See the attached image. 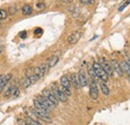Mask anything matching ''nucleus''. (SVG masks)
<instances>
[{"label": "nucleus", "instance_id": "25", "mask_svg": "<svg viewBox=\"0 0 130 125\" xmlns=\"http://www.w3.org/2000/svg\"><path fill=\"white\" fill-rule=\"evenodd\" d=\"M18 125H30L26 119H18Z\"/></svg>", "mask_w": 130, "mask_h": 125}, {"label": "nucleus", "instance_id": "21", "mask_svg": "<svg viewBox=\"0 0 130 125\" xmlns=\"http://www.w3.org/2000/svg\"><path fill=\"white\" fill-rule=\"evenodd\" d=\"M26 120L29 122V124H30V125H42L40 122H39V121H38V119H35V118L29 117V116H27Z\"/></svg>", "mask_w": 130, "mask_h": 125}, {"label": "nucleus", "instance_id": "14", "mask_svg": "<svg viewBox=\"0 0 130 125\" xmlns=\"http://www.w3.org/2000/svg\"><path fill=\"white\" fill-rule=\"evenodd\" d=\"M33 104H34V107H35L36 109L40 110V111H43V112H46V113H50V110H49L46 106H44L41 102H39L36 98H34V100H33Z\"/></svg>", "mask_w": 130, "mask_h": 125}, {"label": "nucleus", "instance_id": "31", "mask_svg": "<svg viewBox=\"0 0 130 125\" xmlns=\"http://www.w3.org/2000/svg\"><path fill=\"white\" fill-rule=\"evenodd\" d=\"M126 62H127V63H128V64L130 65V57L128 58V59H127V60H126Z\"/></svg>", "mask_w": 130, "mask_h": 125}, {"label": "nucleus", "instance_id": "12", "mask_svg": "<svg viewBox=\"0 0 130 125\" xmlns=\"http://www.w3.org/2000/svg\"><path fill=\"white\" fill-rule=\"evenodd\" d=\"M12 75L11 74H7V75H0V93L2 92V90L4 89V87L8 84L9 80L11 79Z\"/></svg>", "mask_w": 130, "mask_h": 125}, {"label": "nucleus", "instance_id": "13", "mask_svg": "<svg viewBox=\"0 0 130 125\" xmlns=\"http://www.w3.org/2000/svg\"><path fill=\"white\" fill-rule=\"evenodd\" d=\"M111 66H112V68H113V71H115L119 76H122L123 75V71H122V68H121V65L118 63L117 60H111Z\"/></svg>", "mask_w": 130, "mask_h": 125}, {"label": "nucleus", "instance_id": "22", "mask_svg": "<svg viewBox=\"0 0 130 125\" xmlns=\"http://www.w3.org/2000/svg\"><path fill=\"white\" fill-rule=\"evenodd\" d=\"M8 16V12L4 9H0V20H4L6 19Z\"/></svg>", "mask_w": 130, "mask_h": 125}, {"label": "nucleus", "instance_id": "8", "mask_svg": "<svg viewBox=\"0 0 130 125\" xmlns=\"http://www.w3.org/2000/svg\"><path fill=\"white\" fill-rule=\"evenodd\" d=\"M81 35H82V32L81 31H75L73 32L72 34H70L67 38V42L69 44H75L79 41V39L81 38Z\"/></svg>", "mask_w": 130, "mask_h": 125}, {"label": "nucleus", "instance_id": "20", "mask_svg": "<svg viewBox=\"0 0 130 125\" xmlns=\"http://www.w3.org/2000/svg\"><path fill=\"white\" fill-rule=\"evenodd\" d=\"M19 92H20V90H19L18 86L14 85V87H13V89H12V92H11L10 97H11V98H16V97L19 96Z\"/></svg>", "mask_w": 130, "mask_h": 125}, {"label": "nucleus", "instance_id": "10", "mask_svg": "<svg viewBox=\"0 0 130 125\" xmlns=\"http://www.w3.org/2000/svg\"><path fill=\"white\" fill-rule=\"evenodd\" d=\"M78 79H79V84L80 87H85L88 85V79L86 76V73L83 69H80L78 72Z\"/></svg>", "mask_w": 130, "mask_h": 125}, {"label": "nucleus", "instance_id": "9", "mask_svg": "<svg viewBox=\"0 0 130 125\" xmlns=\"http://www.w3.org/2000/svg\"><path fill=\"white\" fill-rule=\"evenodd\" d=\"M59 57H60V52H56V53H54L51 57H49L48 59L46 60V63H47V65H48V68H52V67H54L58 61H59Z\"/></svg>", "mask_w": 130, "mask_h": 125}, {"label": "nucleus", "instance_id": "1", "mask_svg": "<svg viewBox=\"0 0 130 125\" xmlns=\"http://www.w3.org/2000/svg\"><path fill=\"white\" fill-rule=\"evenodd\" d=\"M92 68L95 72V75H96V78H99L101 81H104V82H107L108 79H109V75L107 74V72L102 68V66L100 65V63L97 61H94L92 64Z\"/></svg>", "mask_w": 130, "mask_h": 125}, {"label": "nucleus", "instance_id": "11", "mask_svg": "<svg viewBox=\"0 0 130 125\" xmlns=\"http://www.w3.org/2000/svg\"><path fill=\"white\" fill-rule=\"evenodd\" d=\"M36 99H37L39 102H41L44 106H46L49 110H51L53 107H55V106H54V105L49 101L48 99H47L44 95H42V94H41V95H37V96H36Z\"/></svg>", "mask_w": 130, "mask_h": 125}, {"label": "nucleus", "instance_id": "7", "mask_svg": "<svg viewBox=\"0 0 130 125\" xmlns=\"http://www.w3.org/2000/svg\"><path fill=\"white\" fill-rule=\"evenodd\" d=\"M100 65L102 66V68L107 72V74L108 75H112L113 74V68H112V66H111V63L109 62L107 59H105L104 57H101L100 58Z\"/></svg>", "mask_w": 130, "mask_h": 125}, {"label": "nucleus", "instance_id": "29", "mask_svg": "<svg viewBox=\"0 0 130 125\" xmlns=\"http://www.w3.org/2000/svg\"><path fill=\"white\" fill-rule=\"evenodd\" d=\"M42 33V29L41 28H36L35 30H34V34L35 35H40Z\"/></svg>", "mask_w": 130, "mask_h": 125}, {"label": "nucleus", "instance_id": "32", "mask_svg": "<svg viewBox=\"0 0 130 125\" xmlns=\"http://www.w3.org/2000/svg\"><path fill=\"white\" fill-rule=\"evenodd\" d=\"M3 50V48H2V46H0V53H1V51Z\"/></svg>", "mask_w": 130, "mask_h": 125}, {"label": "nucleus", "instance_id": "27", "mask_svg": "<svg viewBox=\"0 0 130 125\" xmlns=\"http://www.w3.org/2000/svg\"><path fill=\"white\" fill-rule=\"evenodd\" d=\"M16 11H17V9L14 5H12V6L9 7V13H10V14H15Z\"/></svg>", "mask_w": 130, "mask_h": 125}, {"label": "nucleus", "instance_id": "15", "mask_svg": "<svg viewBox=\"0 0 130 125\" xmlns=\"http://www.w3.org/2000/svg\"><path fill=\"white\" fill-rule=\"evenodd\" d=\"M70 82H71V85H73L76 89H78V88L80 87L79 79H78V74L72 73V74H71V77H70Z\"/></svg>", "mask_w": 130, "mask_h": 125}, {"label": "nucleus", "instance_id": "3", "mask_svg": "<svg viewBox=\"0 0 130 125\" xmlns=\"http://www.w3.org/2000/svg\"><path fill=\"white\" fill-rule=\"evenodd\" d=\"M60 85H61V88H62L63 92L67 96H71V94H72V91H71V82H70L69 78L66 75H63L60 78Z\"/></svg>", "mask_w": 130, "mask_h": 125}, {"label": "nucleus", "instance_id": "34", "mask_svg": "<svg viewBox=\"0 0 130 125\" xmlns=\"http://www.w3.org/2000/svg\"><path fill=\"white\" fill-rule=\"evenodd\" d=\"M0 25H1V22H0Z\"/></svg>", "mask_w": 130, "mask_h": 125}, {"label": "nucleus", "instance_id": "28", "mask_svg": "<svg viewBox=\"0 0 130 125\" xmlns=\"http://www.w3.org/2000/svg\"><path fill=\"white\" fill-rule=\"evenodd\" d=\"M19 37L20 38H22V39H25L26 37H27V32L26 31H22L19 33Z\"/></svg>", "mask_w": 130, "mask_h": 125}, {"label": "nucleus", "instance_id": "33", "mask_svg": "<svg viewBox=\"0 0 130 125\" xmlns=\"http://www.w3.org/2000/svg\"><path fill=\"white\" fill-rule=\"evenodd\" d=\"M128 81H129V83H130V76L128 77Z\"/></svg>", "mask_w": 130, "mask_h": 125}, {"label": "nucleus", "instance_id": "6", "mask_svg": "<svg viewBox=\"0 0 130 125\" xmlns=\"http://www.w3.org/2000/svg\"><path fill=\"white\" fill-rule=\"evenodd\" d=\"M42 95H44L47 99H48L49 101L56 107L58 104H59V101H58V99L55 97V95L53 94V92L51 91V89H47V88H45V89H43V91H42Z\"/></svg>", "mask_w": 130, "mask_h": 125}, {"label": "nucleus", "instance_id": "19", "mask_svg": "<svg viewBox=\"0 0 130 125\" xmlns=\"http://www.w3.org/2000/svg\"><path fill=\"white\" fill-rule=\"evenodd\" d=\"M22 13H23L24 15H29V14H31V13H32V7H31L30 5H28V4L23 5V6H22Z\"/></svg>", "mask_w": 130, "mask_h": 125}, {"label": "nucleus", "instance_id": "16", "mask_svg": "<svg viewBox=\"0 0 130 125\" xmlns=\"http://www.w3.org/2000/svg\"><path fill=\"white\" fill-rule=\"evenodd\" d=\"M100 90H101V92L103 95H105V96H108L109 93H110V90H109V88H108V86L106 85V83L104 82V81H100Z\"/></svg>", "mask_w": 130, "mask_h": 125}, {"label": "nucleus", "instance_id": "23", "mask_svg": "<svg viewBox=\"0 0 130 125\" xmlns=\"http://www.w3.org/2000/svg\"><path fill=\"white\" fill-rule=\"evenodd\" d=\"M35 8H36L37 10H43V9L45 8V3H43V2H38V3H36Z\"/></svg>", "mask_w": 130, "mask_h": 125}, {"label": "nucleus", "instance_id": "4", "mask_svg": "<svg viewBox=\"0 0 130 125\" xmlns=\"http://www.w3.org/2000/svg\"><path fill=\"white\" fill-rule=\"evenodd\" d=\"M30 110L32 111V113L35 115V117H36L37 119H41V120H43V121H45V122H52V119H51L49 113L40 111V110L36 109L35 107Z\"/></svg>", "mask_w": 130, "mask_h": 125}, {"label": "nucleus", "instance_id": "24", "mask_svg": "<svg viewBox=\"0 0 130 125\" xmlns=\"http://www.w3.org/2000/svg\"><path fill=\"white\" fill-rule=\"evenodd\" d=\"M129 4H130V0H127V1H125V2H124V3H123V4H122V5H121V6L118 8V11H119V12L123 11V9H124V8H125L127 5H129Z\"/></svg>", "mask_w": 130, "mask_h": 125}, {"label": "nucleus", "instance_id": "30", "mask_svg": "<svg viewBox=\"0 0 130 125\" xmlns=\"http://www.w3.org/2000/svg\"><path fill=\"white\" fill-rule=\"evenodd\" d=\"M63 1V3H65V4H69L70 2H72L73 0H62Z\"/></svg>", "mask_w": 130, "mask_h": 125}, {"label": "nucleus", "instance_id": "26", "mask_svg": "<svg viewBox=\"0 0 130 125\" xmlns=\"http://www.w3.org/2000/svg\"><path fill=\"white\" fill-rule=\"evenodd\" d=\"M83 5H91L92 3H94V0H80Z\"/></svg>", "mask_w": 130, "mask_h": 125}, {"label": "nucleus", "instance_id": "18", "mask_svg": "<svg viewBox=\"0 0 130 125\" xmlns=\"http://www.w3.org/2000/svg\"><path fill=\"white\" fill-rule=\"evenodd\" d=\"M21 84L23 85V87L24 88H28V87H30L31 85H32V81H31V79L29 78V77H27V76H25L24 78L21 80Z\"/></svg>", "mask_w": 130, "mask_h": 125}, {"label": "nucleus", "instance_id": "5", "mask_svg": "<svg viewBox=\"0 0 130 125\" xmlns=\"http://www.w3.org/2000/svg\"><path fill=\"white\" fill-rule=\"evenodd\" d=\"M89 95L91 97V99L96 100L98 98V88L97 84L95 82V80L90 77V81H89Z\"/></svg>", "mask_w": 130, "mask_h": 125}, {"label": "nucleus", "instance_id": "17", "mask_svg": "<svg viewBox=\"0 0 130 125\" xmlns=\"http://www.w3.org/2000/svg\"><path fill=\"white\" fill-rule=\"evenodd\" d=\"M120 65H121V68H122L123 73H126L128 76H130V65L126 62V60L125 61H122V62L120 63Z\"/></svg>", "mask_w": 130, "mask_h": 125}, {"label": "nucleus", "instance_id": "2", "mask_svg": "<svg viewBox=\"0 0 130 125\" xmlns=\"http://www.w3.org/2000/svg\"><path fill=\"white\" fill-rule=\"evenodd\" d=\"M51 91L55 95V97L58 99V101H61V102H66V101H67L68 96H67V95L63 92V90H62L61 88H59L57 85L52 84V86H51Z\"/></svg>", "mask_w": 130, "mask_h": 125}]
</instances>
